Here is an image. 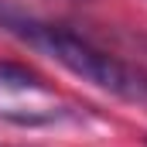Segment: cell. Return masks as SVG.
<instances>
[{"label":"cell","mask_w":147,"mask_h":147,"mask_svg":"<svg viewBox=\"0 0 147 147\" xmlns=\"http://www.w3.org/2000/svg\"><path fill=\"white\" fill-rule=\"evenodd\" d=\"M0 147H10V144H0Z\"/></svg>","instance_id":"obj_3"},{"label":"cell","mask_w":147,"mask_h":147,"mask_svg":"<svg viewBox=\"0 0 147 147\" xmlns=\"http://www.w3.org/2000/svg\"><path fill=\"white\" fill-rule=\"evenodd\" d=\"M0 31L45 51L48 58H55L65 72L79 75L82 82L147 110V72L140 65H130V62L116 58L113 51L99 48L86 34L69 31L62 24H51V21H41L34 14H24L3 0H0Z\"/></svg>","instance_id":"obj_1"},{"label":"cell","mask_w":147,"mask_h":147,"mask_svg":"<svg viewBox=\"0 0 147 147\" xmlns=\"http://www.w3.org/2000/svg\"><path fill=\"white\" fill-rule=\"evenodd\" d=\"M82 113L48 79L21 62L0 58V123L17 130H51L75 123Z\"/></svg>","instance_id":"obj_2"}]
</instances>
